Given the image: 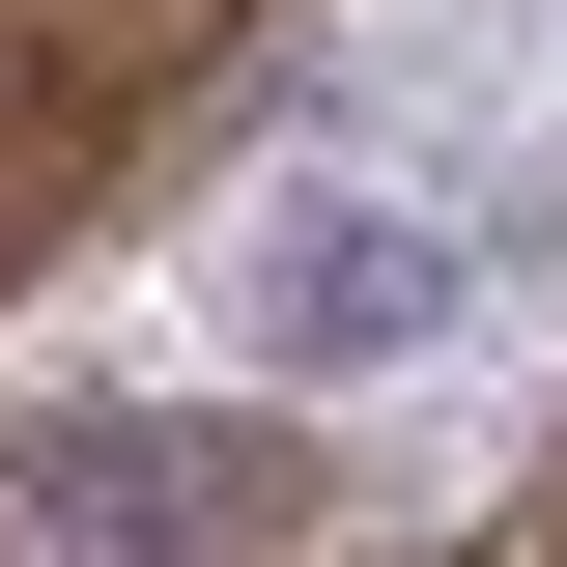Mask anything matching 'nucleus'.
<instances>
[{
  "mask_svg": "<svg viewBox=\"0 0 567 567\" xmlns=\"http://www.w3.org/2000/svg\"><path fill=\"white\" fill-rule=\"evenodd\" d=\"M227 341L256 369H425V341H483V227L454 199H256L227 227Z\"/></svg>",
  "mask_w": 567,
  "mask_h": 567,
  "instance_id": "obj_2",
  "label": "nucleus"
},
{
  "mask_svg": "<svg viewBox=\"0 0 567 567\" xmlns=\"http://www.w3.org/2000/svg\"><path fill=\"white\" fill-rule=\"evenodd\" d=\"M539 29H567V0H539Z\"/></svg>",
  "mask_w": 567,
  "mask_h": 567,
  "instance_id": "obj_3",
  "label": "nucleus"
},
{
  "mask_svg": "<svg viewBox=\"0 0 567 567\" xmlns=\"http://www.w3.org/2000/svg\"><path fill=\"white\" fill-rule=\"evenodd\" d=\"M312 511H341L312 425H142V398L0 425V567H312Z\"/></svg>",
  "mask_w": 567,
  "mask_h": 567,
  "instance_id": "obj_1",
  "label": "nucleus"
}]
</instances>
